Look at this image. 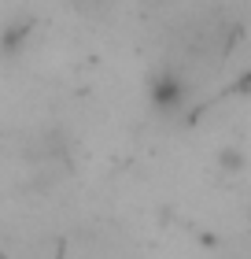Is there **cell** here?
<instances>
[{"instance_id": "obj_1", "label": "cell", "mask_w": 251, "mask_h": 259, "mask_svg": "<svg viewBox=\"0 0 251 259\" xmlns=\"http://www.w3.org/2000/svg\"><path fill=\"white\" fill-rule=\"evenodd\" d=\"M152 97H155V104L166 108V111H170V108H181V104L188 100V81H185L181 74H174V70H166V74L155 78Z\"/></svg>"}]
</instances>
